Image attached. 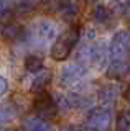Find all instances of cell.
Wrapping results in <instances>:
<instances>
[{"label":"cell","instance_id":"6da1fadb","mask_svg":"<svg viewBox=\"0 0 130 131\" xmlns=\"http://www.w3.org/2000/svg\"><path fill=\"white\" fill-rule=\"evenodd\" d=\"M79 39V26H71L66 33L58 36L54 44L51 46V57L56 61H64L71 54L72 48Z\"/></svg>","mask_w":130,"mask_h":131},{"label":"cell","instance_id":"7a4b0ae2","mask_svg":"<svg viewBox=\"0 0 130 131\" xmlns=\"http://www.w3.org/2000/svg\"><path fill=\"white\" fill-rule=\"evenodd\" d=\"M112 123V113L107 106H96L87 115L86 126L89 131H109Z\"/></svg>","mask_w":130,"mask_h":131},{"label":"cell","instance_id":"3957f363","mask_svg":"<svg viewBox=\"0 0 130 131\" xmlns=\"http://www.w3.org/2000/svg\"><path fill=\"white\" fill-rule=\"evenodd\" d=\"M130 51V33L125 30H120L114 35L109 46V56L112 57V61H124L127 59Z\"/></svg>","mask_w":130,"mask_h":131},{"label":"cell","instance_id":"277c9868","mask_svg":"<svg viewBox=\"0 0 130 131\" xmlns=\"http://www.w3.org/2000/svg\"><path fill=\"white\" fill-rule=\"evenodd\" d=\"M105 46L102 43L87 44L79 51V62L82 66H92V64H102L105 59Z\"/></svg>","mask_w":130,"mask_h":131},{"label":"cell","instance_id":"5b68a950","mask_svg":"<svg viewBox=\"0 0 130 131\" xmlns=\"http://www.w3.org/2000/svg\"><path fill=\"white\" fill-rule=\"evenodd\" d=\"M33 105H35V110H36L40 118H53L56 115V112H58V103L44 90L36 95Z\"/></svg>","mask_w":130,"mask_h":131},{"label":"cell","instance_id":"8992f818","mask_svg":"<svg viewBox=\"0 0 130 131\" xmlns=\"http://www.w3.org/2000/svg\"><path fill=\"white\" fill-rule=\"evenodd\" d=\"M86 75V67L82 64H69L61 71V84L66 87H72V85L79 84Z\"/></svg>","mask_w":130,"mask_h":131},{"label":"cell","instance_id":"52a82bcc","mask_svg":"<svg viewBox=\"0 0 130 131\" xmlns=\"http://www.w3.org/2000/svg\"><path fill=\"white\" fill-rule=\"evenodd\" d=\"M35 36L41 43H48V41L56 38V25L51 21H40L35 28Z\"/></svg>","mask_w":130,"mask_h":131},{"label":"cell","instance_id":"ba28073f","mask_svg":"<svg viewBox=\"0 0 130 131\" xmlns=\"http://www.w3.org/2000/svg\"><path fill=\"white\" fill-rule=\"evenodd\" d=\"M130 71V66L127 61H112L110 66L107 67V77L110 79H122L124 75H127Z\"/></svg>","mask_w":130,"mask_h":131},{"label":"cell","instance_id":"9c48e42d","mask_svg":"<svg viewBox=\"0 0 130 131\" xmlns=\"http://www.w3.org/2000/svg\"><path fill=\"white\" fill-rule=\"evenodd\" d=\"M50 80H51V72H48V71H40L38 75H36L35 79H33V82H31L30 90H31L33 93L43 92V90L46 89V85L50 84Z\"/></svg>","mask_w":130,"mask_h":131},{"label":"cell","instance_id":"30bf717a","mask_svg":"<svg viewBox=\"0 0 130 131\" xmlns=\"http://www.w3.org/2000/svg\"><path fill=\"white\" fill-rule=\"evenodd\" d=\"M23 129L25 131H53V128L48 125L43 118H26L23 121Z\"/></svg>","mask_w":130,"mask_h":131},{"label":"cell","instance_id":"8fae6325","mask_svg":"<svg viewBox=\"0 0 130 131\" xmlns=\"http://www.w3.org/2000/svg\"><path fill=\"white\" fill-rule=\"evenodd\" d=\"M22 35H23V28L20 26V25H17V23H7L5 26L2 28V36L7 41H15Z\"/></svg>","mask_w":130,"mask_h":131},{"label":"cell","instance_id":"7c38bea8","mask_svg":"<svg viewBox=\"0 0 130 131\" xmlns=\"http://www.w3.org/2000/svg\"><path fill=\"white\" fill-rule=\"evenodd\" d=\"M59 10L66 20H72L79 12V7L76 3V0H63V3L59 5Z\"/></svg>","mask_w":130,"mask_h":131},{"label":"cell","instance_id":"4fadbf2b","mask_svg":"<svg viewBox=\"0 0 130 131\" xmlns=\"http://www.w3.org/2000/svg\"><path fill=\"white\" fill-rule=\"evenodd\" d=\"M40 0H15V10L18 13H30L38 7Z\"/></svg>","mask_w":130,"mask_h":131},{"label":"cell","instance_id":"5bb4252c","mask_svg":"<svg viewBox=\"0 0 130 131\" xmlns=\"http://www.w3.org/2000/svg\"><path fill=\"white\" fill-rule=\"evenodd\" d=\"M117 92H119V89L115 87V85H105L99 90V98L100 102H104V103H109V102H114L117 97Z\"/></svg>","mask_w":130,"mask_h":131},{"label":"cell","instance_id":"9a60e30c","mask_svg":"<svg viewBox=\"0 0 130 131\" xmlns=\"http://www.w3.org/2000/svg\"><path fill=\"white\" fill-rule=\"evenodd\" d=\"M92 16H94V20L97 23H107L112 18V12L104 5H97L94 8V12H92Z\"/></svg>","mask_w":130,"mask_h":131},{"label":"cell","instance_id":"2e32d148","mask_svg":"<svg viewBox=\"0 0 130 131\" xmlns=\"http://www.w3.org/2000/svg\"><path fill=\"white\" fill-rule=\"evenodd\" d=\"M25 67L30 72H40L43 69V59L38 56H28L25 59Z\"/></svg>","mask_w":130,"mask_h":131},{"label":"cell","instance_id":"e0dca14e","mask_svg":"<svg viewBox=\"0 0 130 131\" xmlns=\"http://www.w3.org/2000/svg\"><path fill=\"white\" fill-rule=\"evenodd\" d=\"M13 116H15V112L10 108L8 105H5V106H0V125H3V123L10 121Z\"/></svg>","mask_w":130,"mask_h":131},{"label":"cell","instance_id":"ac0fdd59","mask_svg":"<svg viewBox=\"0 0 130 131\" xmlns=\"http://www.w3.org/2000/svg\"><path fill=\"white\" fill-rule=\"evenodd\" d=\"M130 129V118L125 113L117 116V131H128Z\"/></svg>","mask_w":130,"mask_h":131},{"label":"cell","instance_id":"d6986e66","mask_svg":"<svg viewBox=\"0 0 130 131\" xmlns=\"http://www.w3.org/2000/svg\"><path fill=\"white\" fill-rule=\"evenodd\" d=\"M56 103H58V108L64 110V112H68V110L72 106L71 102H69V98H68V97H63V95H58V98H56Z\"/></svg>","mask_w":130,"mask_h":131},{"label":"cell","instance_id":"ffe728a7","mask_svg":"<svg viewBox=\"0 0 130 131\" xmlns=\"http://www.w3.org/2000/svg\"><path fill=\"white\" fill-rule=\"evenodd\" d=\"M10 12L8 8V2L7 0H0V18H3V16H7Z\"/></svg>","mask_w":130,"mask_h":131},{"label":"cell","instance_id":"44dd1931","mask_svg":"<svg viewBox=\"0 0 130 131\" xmlns=\"http://www.w3.org/2000/svg\"><path fill=\"white\" fill-rule=\"evenodd\" d=\"M7 89H8V84H7V80L3 79L2 75H0V97H2L3 93L7 92Z\"/></svg>","mask_w":130,"mask_h":131},{"label":"cell","instance_id":"7402d4cb","mask_svg":"<svg viewBox=\"0 0 130 131\" xmlns=\"http://www.w3.org/2000/svg\"><path fill=\"white\" fill-rule=\"evenodd\" d=\"M124 18L130 23V2H128V5H127V8H125V12H124Z\"/></svg>","mask_w":130,"mask_h":131},{"label":"cell","instance_id":"603a6c76","mask_svg":"<svg viewBox=\"0 0 130 131\" xmlns=\"http://www.w3.org/2000/svg\"><path fill=\"white\" fill-rule=\"evenodd\" d=\"M125 98H127V100H130V85H128L127 92H125Z\"/></svg>","mask_w":130,"mask_h":131},{"label":"cell","instance_id":"cb8c5ba5","mask_svg":"<svg viewBox=\"0 0 130 131\" xmlns=\"http://www.w3.org/2000/svg\"><path fill=\"white\" fill-rule=\"evenodd\" d=\"M0 131H12V129H7V128H0Z\"/></svg>","mask_w":130,"mask_h":131}]
</instances>
